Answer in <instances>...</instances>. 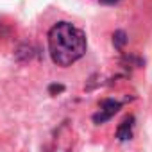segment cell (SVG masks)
Here are the masks:
<instances>
[{"label": "cell", "instance_id": "6", "mask_svg": "<svg viewBox=\"0 0 152 152\" xmlns=\"http://www.w3.org/2000/svg\"><path fill=\"white\" fill-rule=\"evenodd\" d=\"M63 90H64L63 86H56V84H54V86H50V91H63Z\"/></svg>", "mask_w": 152, "mask_h": 152}, {"label": "cell", "instance_id": "5", "mask_svg": "<svg viewBox=\"0 0 152 152\" xmlns=\"http://www.w3.org/2000/svg\"><path fill=\"white\" fill-rule=\"evenodd\" d=\"M97 2H100V4H104V6H115L118 0H97Z\"/></svg>", "mask_w": 152, "mask_h": 152}, {"label": "cell", "instance_id": "4", "mask_svg": "<svg viewBox=\"0 0 152 152\" xmlns=\"http://www.w3.org/2000/svg\"><path fill=\"white\" fill-rule=\"evenodd\" d=\"M125 41H127V39H125V34H124L122 31H118V32L115 34V39H113V43H115V45H116V47L120 48V47H122V45H124Z\"/></svg>", "mask_w": 152, "mask_h": 152}, {"label": "cell", "instance_id": "3", "mask_svg": "<svg viewBox=\"0 0 152 152\" xmlns=\"http://www.w3.org/2000/svg\"><path fill=\"white\" fill-rule=\"evenodd\" d=\"M132 122H134V118L129 116V118H125V120L122 122V125L118 127L116 136H118L120 141H125V140H129V138L132 136Z\"/></svg>", "mask_w": 152, "mask_h": 152}, {"label": "cell", "instance_id": "2", "mask_svg": "<svg viewBox=\"0 0 152 152\" xmlns=\"http://www.w3.org/2000/svg\"><path fill=\"white\" fill-rule=\"evenodd\" d=\"M118 109H120V102L107 99V100H104V102L100 104V111L95 113L93 122H95V124H104V122H107L111 116H115V113H116Z\"/></svg>", "mask_w": 152, "mask_h": 152}, {"label": "cell", "instance_id": "1", "mask_svg": "<svg viewBox=\"0 0 152 152\" xmlns=\"http://www.w3.org/2000/svg\"><path fill=\"white\" fill-rule=\"evenodd\" d=\"M88 41L81 29L68 22H59L48 31L50 57L57 66H70L86 52Z\"/></svg>", "mask_w": 152, "mask_h": 152}]
</instances>
